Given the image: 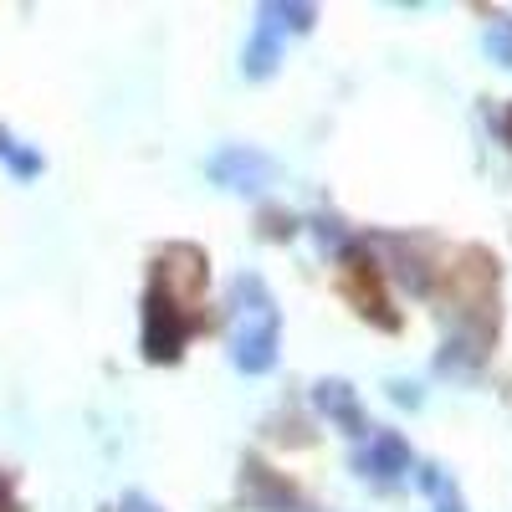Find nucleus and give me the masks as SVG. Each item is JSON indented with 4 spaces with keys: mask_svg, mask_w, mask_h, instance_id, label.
<instances>
[{
    "mask_svg": "<svg viewBox=\"0 0 512 512\" xmlns=\"http://www.w3.org/2000/svg\"><path fill=\"white\" fill-rule=\"evenodd\" d=\"M200 308H205V256L195 246H169L144 292V359L175 364L190 333L200 328Z\"/></svg>",
    "mask_w": 512,
    "mask_h": 512,
    "instance_id": "nucleus-1",
    "label": "nucleus"
},
{
    "mask_svg": "<svg viewBox=\"0 0 512 512\" xmlns=\"http://www.w3.org/2000/svg\"><path fill=\"white\" fill-rule=\"evenodd\" d=\"M277 338H282V318L267 282L256 272H241L231 287V364L241 374H267L277 364Z\"/></svg>",
    "mask_w": 512,
    "mask_h": 512,
    "instance_id": "nucleus-2",
    "label": "nucleus"
},
{
    "mask_svg": "<svg viewBox=\"0 0 512 512\" xmlns=\"http://www.w3.org/2000/svg\"><path fill=\"white\" fill-rule=\"evenodd\" d=\"M344 292H349V303L384 333H395L400 328V313L390 308V297H384V267L374 262V256L364 246H344Z\"/></svg>",
    "mask_w": 512,
    "mask_h": 512,
    "instance_id": "nucleus-3",
    "label": "nucleus"
},
{
    "mask_svg": "<svg viewBox=\"0 0 512 512\" xmlns=\"http://www.w3.org/2000/svg\"><path fill=\"white\" fill-rule=\"evenodd\" d=\"M210 180L236 190V195H256L267 180H272V159L262 149H251V144H226L221 154H210Z\"/></svg>",
    "mask_w": 512,
    "mask_h": 512,
    "instance_id": "nucleus-4",
    "label": "nucleus"
},
{
    "mask_svg": "<svg viewBox=\"0 0 512 512\" xmlns=\"http://www.w3.org/2000/svg\"><path fill=\"white\" fill-rule=\"evenodd\" d=\"M354 466H359L364 477H374V482H400V477H410L415 456H410V446H405L400 431H369L364 436V451L354 456Z\"/></svg>",
    "mask_w": 512,
    "mask_h": 512,
    "instance_id": "nucleus-5",
    "label": "nucleus"
},
{
    "mask_svg": "<svg viewBox=\"0 0 512 512\" xmlns=\"http://www.w3.org/2000/svg\"><path fill=\"white\" fill-rule=\"evenodd\" d=\"M241 487H246L251 507H262V512H318L303 492H297L292 482H282L272 466H262V461H246L241 466Z\"/></svg>",
    "mask_w": 512,
    "mask_h": 512,
    "instance_id": "nucleus-6",
    "label": "nucleus"
},
{
    "mask_svg": "<svg viewBox=\"0 0 512 512\" xmlns=\"http://www.w3.org/2000/svg\"><path fill=\"white\" fill-rule=\"evenodd\" d=\"M313 405H318L328 420H338V425H344L349 436H359V441L374 431V425L364 420V410H359V395L349 390L344 379H318V384H313Z\"/></svg>",
    "mask_w": 512,
    "mask_h": 512,
    "instance_id": "nucleus-7",
    "label": "nucleus"
},
{
    "mask_svg": "<svg viewBox=\"0 0 512 512\" xmlns=\"http://www.w3.org/2000/svg\"><path fill=\"white\" fill-rule=\"evenodd\" d=\"M277 62H282V21L272 16V6H262V21H256V31L246 41L241 67H246V77H272Z\"/></svg>",
    "mask_w": 512,
    "mask_h": 512,
    "instance_id": "nucleus-8",
    "label": "nucleus"
},
{
    "mask_svg": "<svg viewBox=\"0 0 512 512\" xmlns=\"http://www.w3.org/2000/svg\"><path fill=\"white\" fill-rule=\"evenodd\" d=\"M420 487H425V497L436 502V512H466V502H461V492H456V482L441 472V466H420Z\"/></svg>",
    "mask_w": 512,
    "mask_h": 512,
    "instance_id": "nucleus-9",
    "label": "nucleus"
},
{
    "mask_svg": "<svg viewBox=\"0 0 512 512\" xmlns=\"http://www.w3.org/2000/svg\"><path fill=\"white\" fill-rule=\"evenodd\" d=\"M0 159L11 164V175L16 180H31V175H41V154L36 149H26V144H16L6 128H0Z\"/></svg>",
    "mask_w": 512,
    "mask_h": 512,
    "instance_id": "nucleus-10",
    "label": "nucleus"
},
{
    "mask_svg": "<svg viewBox=\"0 0 512 512\" xmlns=\"http://www.w3.org/2000/svg\"><path fill=\"white\" fill-rule=\"evenodd\" d=\"M487 52H492V62H502V67H512V16H492V26H487Z\"/></svg>",
    "mask_w": 512,
    "mask_h": 512,
    "instance_id": "nucleus-11",
    "label": "nucleus"
},
{
    "mask_svg": "<svg viewBox=\"0 0 512 512\" xmlns=\"http://www.w3.org/2000/svg\"><path fill=\"white\" fill-rule=\"evenodd\" d=\"M118 512H159L144 492H123V502H118Z\"/></svg>",
    "mask_w": 512,
    "mask_h": 512,
    "instance_id": "nucleus-12",
    "label": "nucleus"
},
{
    "mask_svg": "<svg viewBox=\"0 0 512 512\" xmlns=\"http://www.w3.org/2000/svg\"><path fill=\"white\" fill-rule=\"evenodd\" d=\"M0 512H21V507H16V482H11L6 472H0Z\"/></svg>",
    "mask_w": 512,
    "mask_h": 512,
    "instance_id": "nucleus-13",
    "label": "nucleus"
},
{
    "mask_svg": "<svg viewBox=\"0 0 512 512\" xmlns=\"http://www.w3.org/2000/svg\"><path fill=\"white\" fill-rule=\"evenodd\" d=\"M502 134H507V139H512V108H507V113H502Z\"/></svg>",
    "mask_w": 512,
    "mask_h": 512,
    "instance_id": "nucleus-14",
    "label": "nucleus"
}]
</instances>
